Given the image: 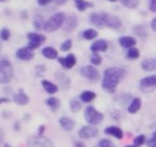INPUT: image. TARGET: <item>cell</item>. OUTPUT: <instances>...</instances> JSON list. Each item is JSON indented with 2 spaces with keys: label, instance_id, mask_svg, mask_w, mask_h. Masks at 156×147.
Here are the masks:
<instances>
[{
  "label": "cell",
  "instance_id": "cell-25",
  "mask_svg": "<svg viewBox=\"0 0 156 147\" xmlns=\"http://www.w3.org/2000/svg\"><path fill=\"white\" fill-rule=\"evenodd\" d=\"M46 104H47V106L50 108V110L51 111H57L59 109V107H60V100L56 97L48 98V99L46 100Z\"/></svg>",
  "mask_w": 156,
  "mask_h": 147
},
{
  "label": "cell",
  "instance_id": "cell-51",
  "mask_svg": "<svg viewBox=\"0 0 156 147\" xmlns=\"http://www.w3.org/2000/svg\"><path fill=\"white\" fill-rule=\"evenodd\" d=\"M126 147H138V146H136V145H128V146H126Z\"/></svg>",
  "mask_w": 156,
  "mask_h": 147
},
{
  "label": "cell",
  "instance_id": "cell-40",
  "mask_svg": "<svg viewBox=\"0 0 156 147\" xmlns=\"http://www.w3.org/2000/svg\"><path fill=\"white\" fill-rule=\"evenodd\" d=\"M147 146L148 147H156V131L153 134L152 138H151L150 141L147 142Z\"/></svg>",
  "mask_w": 156,
  "mask_h": 147
},
{
  "label": "cell",
  "instance_id": "cell-12",
  "mask_svg": "<svg viewBox=\"0 0 156 147\" xmlns=\"http://www.w3.org/2000/svg\"><path fill=\"white\" fill-rule=\"evenodd\" d=\"M58 61L60 65H62L66 69H70L76 65L77 59H76L74 54H68L65 58H58Z\"/></svg>",
  "mask_w": 156,
  "mask_h": 147
},
{
  "label": "cell",
  "instance_id": "cell-37",
  "mask_svg": "<svg viewBox=\"0 0 156 147\" xmlns=\"http://www.w3.org/2000/svg\"><path fill=\"white\" fill-rule=\"evenodd\" d=\"M0 38L2 40H8L10 38V31L9 29H7V28H2V29L0 30Z\"/></svg>",
  "mask_w": 156,
  "mask_h": 147
},
{
  "label": "cell",
  "instance_id": "cell-50",
  "mask_svg": "<svg viewBox=\"0 0 156 147\" xmlns=\"http://www.w3.org/2000/svg\"><path fill=\"white\" fill-rule=\"evenodd\" d=\"M15 129H16V131H19V129H20L19 123H15Z\"/></svg>",
  "mask_w": 156,
  "mask_h": 147
},
{
  "label": "cell",
  "instance_id": "cell-48",
  "mask_svg": "<svg viewBox=\"0 0 156 147\" xmlns=\"http://www.w3.org/2000/svg\"><path fill=\"white\" fill-rule=\"evenodd\" d=\"M75 146H76V147H86L84 144H83V143H79V142H77V143H76Z\"/></svg>",
  "mask_w": 156,
  "mask_h": 147
},
{
  "label": "cell",
  "instance_id": "cell-30",
  "mask_svg": "<svg viewBox=\"0 0 156 147\" xmlns=\"http://www.w3.org/2000/svg\"><path fill=\"white\" fill-rule=\"evenodd\" d=\"M45 20L42 18V16L40 15H37L35 17V19H34V27H35V29L36 30H41L44 29V26H45Z\"/></svg>",
  "mask_w": 156,
  "mask_h": 147
},
{
  "label": "cell",
  "instance_id": "cell-53",
  "mask_svg": "<svg viewBox=\"0 0 156 147\" xmlns=\"http://www.w3.org/2000/svg\"><path fill=\"white\" fill-rule=\"evenodd\" d=\"M1 49H2V44H1V41H0V51H1Z\"/></svg>",
  "mask_w": 156,
  "mask_h": 147
},
{
  "label": "cell",
  "instance_id": "cell-16",
  "mask_svg": "<svg viewBox=\"0 0 156 147\" xmlns=\"http://www.w3.org/2000/svg\"><path fill=\"white\" fill-rule=\"evenodd\" d=\"M108 48L107 41L104 39H99L97 41H95L90 46L91 52H99V51H106Z\"/></svg>",
  "mask_w": 156,
  "mask_h": 147
},
{
  "label": "cell",
  "instance_id": "cell-14",
  "mask_svg": "<svg viewBox=\"0 0 156 147\" xmlns=\"http://www.w3.org/2000/svg\"><path fill=\"white\" fill-rule=\"evenodd\" d=\"M12 99L17 105H20V106L27 105L29 103V97L23 92V89H19V93H18V94H15V95L12 96Z\"/></svg>",
  "mask_w": 156,
  "mask_h": 147
},
{
  "label": "cell",
  "instance_id": "cell-17",
  "mask_svg": "<svg viewBox=\"0 0 156 147\" xmlns=\"http://www.w3.org/2000/svg\"><path fill=\"white\" fill-rule=\"evenodd\" d=\"M104 131H105V134L111 135V136L117 138V139H122V138L124 137L123 131H122L119 127H116V126H109V127H106Z\"/></svg>",
  "mask_w": 156,
  "mask_h": 147
},
{
  "label": "cell",
  "instance_id": "cell-36",
  "mask_svg": "<svg viewBox=\"0 0 156 147\" xmlns=\"http://www.w3.org/2000/svg\"><path fill=\"white\" fill-rule=\"evenodd\" d=\"M72 46H73L72 39H67L62 44V46H60V50H62V51H69V50L72 49Z\"/></svg>",
  "mask_w": 156,
  "mask_h": 147
},
{
  "label": "cell",
  "instance_id": "cell-43",
  "mask_svg": "<svg viewBox=\"0 0 156 147\" xmlns=\"http://www.w3.org/2000/svg\"><path fill=\"white\" fill-rule=\"evenodd\" d=\"M3 103H10V99L7 97H1L0 98V105L3 104Z\"/></svg>",
  "mask_w": 156,
  "mask_h": 147
},
{
  "label": "cell",
  "instance_id": "cell-11",
  "mask_svg": "<svg viewBox=\"0 0 156 147\" xmlns=\"http://www.w3.org/2000/svg\"><path fill=\"white\" fill-rule=\"evenodd\" d=\"M34 49L29 47H23V48L18 49L16 51V57L20 60H25V61H29L34 58Z\"/></svg>",
  "mask_w": 156,
  "mask_h": 147
},
{
  "label": "cell",
  "instance_id": "cell-46",
  "mask_svg": "<svg viewBox=\"0 0 156 147\" xmlns=\"http://www.w3.org/2000/svg\"><path fill=\"white\" fill-rule=\"evenodd\" d=\"M45 129H46V127L44 126V125H41V126L38 128V134L39 135H42V134H44V131H45Z\"/></svg>",
  "mask_w": 156,
  "mask_h": 147
},
{
  "label": "cell",
  "instance_id": "cell-23",
  "mask_svg": "<svg viewBox=\"0 0 156 147\" xmlns=\"http://www.w3.org/2000/svg\"><path fill=\"white\" fill-rule=\"evenodd\" d=\"M142 68L145 70V72H153L156 70V60L151 58H147L145 60H143V62L140 64Z\"/></svg>",
  "mask_w": 156,
  "mask_h": 147
},
{
  "label": "cell",
  "instance_id": "cell-47",
  "mask_svg": "<svg viewBox=\"0 0 156 147\" xmlns=\"http://www.w3.org/2000/svg\"><path fill=\"white\" fill-rule=\"evenodd\" d=\"M3 137H5V134H3L2 128H0V144H2L3 142Z\"/></svg>",
  "mask_w": 156,
  "mask_h": 147
},
{
  "label": "cell",
  "instance_id": "cell-19",
  "mask_svg": "<svg viewBox=\"0 0 156 147\" xmlns=\"http://www.w3.org/2000/svg\"><path fill=\"white\" fill-rule=\"evenodd\" d=\"M41 85H42V87H44V89H45L46 92L48 93V94H50V95L56 94L59 89L58 86L55 85L54 82H49V80H46V79H42L41 80Z\"/></svg>",
  "mask_w": 156,
  "mask_h": 147
},
{
  "label": "cell",
  "instance_id": "cell-42",
  "mask_svg": "<svg viewBox=\"0 0 156 147\" xmlns=\"http://www.w3.org/2000/svg\"><path fill=\"white\" fill-rule=\"evenodd\" d=\"M51 1L52 0H37V2H38L40 6H47V5H49Z\"/></svg>",
  "mask_w": 156,
  "mask_h": 147
},
{
  "label": "cell",
  "instance_id": "cell-28",
  "mask_svg": "<svg viewBox=\"0 0 156 147\" xmlns=\"http://www.w3.org/2000/svg\"><path fill=\"white\" fill-rule=\"evenodd\" d=\"M95 98H96V94L94 92H90V90H85L80 94V99L84 103H90Z\"/></svg>",
  "mask_w": 156,
  "mask_h": 147
},
{
  "label": "cell",
  "instance_id": "cell-6",
  "mask_svg": "<svg viewBox=\"0 0 156 147\" xmlns=\"http://www.w3.org/2000/svg\"><path fill=\"white\" fill-rule=\"evenodd\" d=\"M101 17H103V20H104V26L107 27V28L116 30V29H119L120 27H122V25H123L119 17L114 16V15L101 12Z\"/></svg>",
  "mask_w": 156,
  "mask_h": 147
},
{
  "label": "cell",
  "instance_id": "cell-13",
  "mask_svg": "<svg viewBox=\"0 0 156 147\" xmlns=\"http://www.w3.org/2000/svg\"><path fill=\"white\" fill-rule=\"evenodd\" d=\"M56 79H57V82H58L59 86L62 87L64 89H68L69 86H70V78H69L68 76L66 75L65 72H57L55 75Z\"/></svg>",
  "mask_w": 156,
  "mask_h": 147
},
{
  "label": "cell",
  "instance_id": "cell-44",
  "mask_svg": "<svg viewBox=\"0 0 156 147\" xmlns=\"http://www.w3.org/2000/svg\"><path fill=\"white\" fill-rule=\"evenodd\" d=\"M2 117L3 118H10L11 117V113L10 111H2Z\"/></svg>",
  "mask_w": 156,
  "mask_h": 147
},
{
  "label": "cell",
  "instance_id": "cell-4",
  "mask_svg": "<svg viewBox=\"0 0 156 147\" xmlns=\"http://www.w3.org/2000/svg\"><path fill=\"white\" fill-rule=\"evenodd\" d=\"M85 119L88 124L91 125H98L101 124L103 119H104V116L101 111L96 110L93 106H87L85 108V113H84Z\"/></svg>",
  "mask_w": 156,
  "mask_h": 147
},
{
  "label": "cell",
  "instance_id": "cell-34",
  "mask_svg": "<svg viewBox=\"0 0 156 147\" xmlns=\"http://www.w3.org/2000/svg\"><path fill=\"white\" fill-rule=\"evenodd\" d=\"M101 60H103V58H101V56L98 54V52H93L90 56V61L91 64L94 66H98L101 64Z\"/></svg>",
  "mask_w": 156,
  "mask_h": 147
},
{
  "label": "cell",
  "instance_id": "cell-45",
  "mask_svg": "<svg viewBox=\"0 0 156 147\" xmlns=\"http://www.w3.org/2000/svg\"><path fill=\"white\" fill-rule=\"evenodd\" d=\"M151 26H152V29L154 30L156 33V18H154L153 20H152V23H151Z\"/></svg>",
  "mask_w": 156,
  "mask_h": 147
},
{
  "label": "cell",
  "instance_id": "cell-10",
  "mask_svg": "<svg viewBox=\"0 0 156 147\" xmlns=\"http://www.w3.org/2000/svg\"><path fill=\"white\" fill-rule=\"evenodd\" d=\"M77 26H78V18L75 15H72V16L67 17L65 19V21L62 23V29H64L65 33H72V31H74L77 28Z\"/></svg>",
  "mask_w": 156,
  "mask_h": 147
},
{
  "label": "cell",
  "instance_id": "cell-26",
  "mask_svg": "<svg viewBox=\"0 0 156 147\" xmlns=\"http://www.w3.org/2000/svg\"><path fill=\"white\" fill-rule=\"evenodd\" d=\"M42 56L48 59H55L58 57V51L52 47H46L42 49Z\"/></svg>",
  "mask_w": 156,
  "mask_h": 147
},
{
  "label": "cell",
  "instance_id": "cell-3",
  "mask_svg": "<svg viewBox=\"0 0 156 147\" xmlns=\"http://www.w3.org/2000/svg\"><path fill=\"white\" fill-rule=\"evenodd\" d=\"M13 67L7 59L0 60V84H9L13 78Z\"/></svg>",
  "mask_w": 156,
  "mask_h": 147
},
{
  "label": "cell",
  "instance_id": "cell-32",
  "mask_svg": "<svg viewBox=\"0 0 156 147\" xmlns=\"http://www.w3.org/2000/svg\"><path fill=\"white\" fill-rule=\"evenodd\" d=\"M98 33L96 31L95 29H91V28H89V29L85 30L84 33H83V37H84L85 39L87 40H91V39H95L96 37H97Z\"/></svg>",
  "mask_w": 156,
  "mask_h": 147
},
{
  "label": "cell",
  "instance_id": "cell-20",
  "mask_svg": "<svg viewBox=\"0 0 156 147\" xmlns=\"http://www.w3.org/2000/svg\"><path fill=\"white\" fill-rule=\"evenodd\" d=\"M89 20H90V23H93L94 26L98 27V28H103V27H105L104 20H103V17H101V13H97V12L90 13Z\"/></svg>",
  "mask_w": 156,
  "mask_h": 147
},
{
  "label": "cell",
  "instance_id": "cell-1",
  "mask_svg": "<svg viewBox=\"0 0 156 147\" xmlns=\"http://www.w3.org/2000/svg\"><path fill=\"white\" fill-rule=\"evenodd\" d=\"M126 72L125 69L119 68V67H111V68L105 69L104 77L101 80V88L104 89L106 93L116 92V88L119 82L125 77Z\"/></svg>",
  "mask_w": 156,
  "mask_h": 147
},
{
  "label": "cell",
  "instance_id": "cell-41",
  "mask_svg": "<svg viewBox=\"0 0 156 147\" xmlns=\"http://www.w3.org/2000/svg\"><path fill=\"white\" fill-rule=\"evenodd\" d=\"M36 72H37V74H38L39 76H41L44 72H46V67L44 65H38V66H36Z\"/></svg>",
  "mask_w": 156,
  "mask_h": 147
},
{
  "label": "cell",
  "instance_id": "cell-8",
  "mask_svg": "<svg viewBox=\"0 0 156 147\" xmlns=\"http://www.w3.org/2000/svg\"><path fill=\"white\" fill-rule=\"evenodd\" d=\"M27 38L29 40L28 47L31 49L39 48L46 41V37L44 35H40V33H29L27 35Z\"/></svg>",
  "mask_w": 156,
  "mask_h": 147
},
{
  "label": "cell",
  "instance_id": "cell-31",
  "mask_svg": "<svg viewBox=\"0 0 156 147\" xmlns=\"http://www.w3.org/2000/svg\"><path fill=\"white\" fill-rule=\"evenodd\" d=\"M127 58L130 59V60H135V59L140 58V50L135 47H132V48H128V51L126 52Z\"/></svg>",
  "mask_w": 156,
  "mask_h": 147
},
{
  "label": "cell",
  "instance_id": "cell-5",
  "mask_svg": "<svg viewBox=\"0 0 156 147\" xmlns=\"http://www.w3.org/2000/svg\"><path fill=\"white\" fill-rule=\"evenodd\" d=\"M27 146L28 147H52L54 144L49 138L38 135V136H30L27 139Z\"/></svg>",
  "mask_w": 156,
  "mask_h": 147
},
{
  "label": "cell",
  "instance_id": "cell-24",
  "mask_svg": "<svg viewBox=\"0 0 156 147\" xmlns=\"http://www.w3.org/2000/svg\"><path fill=\"white\" fill-rule=\"evenodd\" d=\"M140 106H142L140 98H138V97L134 98L133 100L130 101L129 106H128V113H130V114H136L137 111L140 109Z\"/></svg>",
  "mask_w": 156,
  "mask_h": 147
},
{
  "label": "cell",
  "instance_id": "cell-7",
  "mask_svg": "<svg viewBox=\"0 0 156 147\" xmlns=\"http://www.w3.org/2000/svg\"><path fill=\"white\" fill-rule=\"evenodd\" d=\"M79 72H80V75L83 77H85L86 79H88V80H90L93 82H97L99 79V72L95 68L94 66H84V67H81L79 69Z\"/></svg>",
  "mask_w": 156,
  "mask_h": 147
},
{
  "label": "cell",
  "instance_id": "cell-35",
  "mask_svg": "<svg viewBox=\"0 0 156 147\" xmlns=\"http://www.w3.org/2000/svg\"><path fill=\"white\" fill-rule=\"evenodd\" d=\"M146 143V137L144 136V135H138L136 137L134 138V145H136V146H142Z\"/></svg>",
  "mask_w": 156,
  "mask_h": 147
},
{
  "label": "cell",
  "instance_id": "cell-9",
  "mask_svg": "<svg viewBox=\"0 0 156 147\" xmlns=\"http://www.w3.org/2000/svg\"><path fill=\"white\" fill-rule=\"evenodd\" d=\"M98 135V129L95 127L94 125H88V126H84L83 128L79 129L78 131V136L83 139H88V138L96 137Z\"/></svg>",
  "mask_w": 156,
  "mask_h": 147
},
{
  "label": "cell",
  "instance_id": "cell-54",
  "mask_svg": "<svg viewBox=\"0 0 156 147\" xmlns=\"http://www.w3.org/2000/svg\"><path fill=\"white\" fill-rule=\"evenodd\" d=\"M6 1H9V0H0V2H6Z\"/></svg>",
  "mask_w": 156,
  "mask_h": 147
},
{
  "label": "cell",
  "instance_id": "cell-18",
  "mask_svg": "<svg viewBox=\"0 0 156 147\" xmlns=\"http://www.w3.org/2000/svg\"><path fill=\"white\" fill-rule=\"evenodd\" d=\"M140 86L142 88H146V87H155L156 86V75H151L147 77L140 79Z\"/></svg>",
  "mask_w": 156,
  "mask_h": 147
},
{
  "label": "cell",
  "instance_id": "cell-39",
  "mask_svg": "<svg viewBox=\"0 0 156 147\" xmlns=\"http://www.w3.org/2000/svg\"><path fill=\"white\" fill-rule=\"evenodd\" d=\"M148 9L156 13V0H148Z\"/></svg>",
  "mask_w": 156,
  "mask_h": 147
},
{
  "label": "cell",
  "instance_id": "cell-22",
  "mask_svg": "<svg viewBox=\"0 0 156 147\" xmlns=\"http://www.w3.org/2000/svg\"><path fill=\"white\" fill-rule=\"evenodd\" d=\"M132 31H133L134 35H136L137 37H140V38H146L148 36V30L143 25H136V26H134Z\"/></svg>",
  "mask_w": 156,
  "mask_h": 147
},
{
  "label": "cell",
  "instance_id": "cell-38",
  "mask_svg": "<svg viewBox=\"0 0 156 147\" xmlns=\"http://www.w3.org/2000/svg\"><path fill=\"white\" fill-rule=\"evenodd\" d=\"M98 147H115V145L109 139H101L98 144Z\"/></svg>",
  "mask_w": 156,
  "mask_h": 147
},
{
  "label": "cell",
  "instance_id": "cell-27",
  "mask_svg": "<svg viewBox=\"0 0 156 147\" xmlns=\"http://www.w3.org/2000/svg\"><path fill=\"white\" fill-rule=\"evenodd\" d=\"M76 8L78 9V11H85L88 8H93L94 3L90 1H86V0H75Z\"/></svg>",
  "mask_w": 156,
  "mask_h": 147
},
{
  "label": "cell",
  "instance_id": "cell-52",
  "mask_svg": "<svg viewBox=\"0 0 156 147\" xmlns=\"http://www.w3.org/2000/svg\"><path fill=\"white\" fill-rule=\"evenodd\" d=\"M3 147H11V146H10L9 144H5V145H3Z\"/></svg>",
  "mask_w": 156,
  "mask_h": 147
},
{
  "label": "cell",
  "instance_id": "cell-33",
  "mask_svg": "<svg viewBox=\"0 0 156 147\" xmlns=\"http://www.w3.org/2000/svg\"><path fill=\"white\" fill-rule=\"evenodd\" d=\"M69 106H70L72 111H74V113H78L81 109L80 101L77 100V99H72V100L69 101Z\"/></svg>",
  "mask_w": 156,
  "mask_h": 147
},
{
  "label": "cell",
  "instance_id": "cell-15",
  "mask_svg": "<svg viewBox=\"0 0 156 147\" xmlns=\"http://www.w3.org/2000/svg\"><path fill=\"white\" fill-rule=\"evenodd\" d=\"M118 43H119V45L123 48H132V47H135V45L137 44V40L134 37L124 36V37H120Z\"/></svg>",
  "mask_w": 156,
  "mask_h": 147
},
{
  "label": "cell",
  "instance_id": "cell-29",
  "mask_svg": "<svg viewBox=\"0 0 156 147\" xmlns=\"http://www.w3.org/2000/svg\"><path fill=\"white\" fill-rule=\"evenodd\" d=\"M120 3L128 9H136L140 6V0H119Z\"/></svg>",
  "mask_w": 156,
  "mask_h": 147
},
{
  "label": "cell",
  "instance_id": "cell-2",
  "mask_svg": "<svg viewBox=\"0 0 156 147\" xmlns=\"http://www.w3.org/2000/svg\"><path fill=\"white\" fill-rule=\"evenodd\" d=\"M65 19L66 17L64 12H56L45 23L44 30L46 33H52V31L58 30L60 27H62V23H64Z\"/></svg>",
  "mask_w": 156,
  "mask_h": 147
},
{
  "label": "cell",
  "instance_id": "cell-55",
  "mask_svg": "<svg viewBox=\"0 0 156 147\" xmlns=\"http://www.w3.org/2000/svg\"><path fill=\"white\" fill-rule=\"evenodd\" d=\"M109 1H112V2H115V1H117V0H109Z\"/></svg>",
  "mask_w": 156,
  "mask_h": 147
},
{
  "label": "cell",
  "instance_id": "cell-21",
  "mask_svg": "<svg viewBox=\"0 0 156 147\" xmlns=\"http://www.w3.org/2000/svg\"><path fill=\"white\" fill-rule=\"evenodd\" d=\"M59 124H60V127H62L64 131H69L74 128V126H75V121L68 117H62L60 119H59Z\"/></svg>",
  "mask_w": 156,
  "mask_h": 147
},
{
  "label": "cell",
  "instance_id": "cell-49",
  "mask_svg": "<svg viewBox=\"0 0 156 147\" xmlns=\"http://www.w3.org/2000/svg\"><path fill=\"white\" fill-rule=\"evenodd\" d=\"M27 16H28V13H27L26 11H23V12L21 13V18H23V19H26Z\"/></svg>",
  "mask_w": 156,
  "mask_h": 147
}]
</instances>
